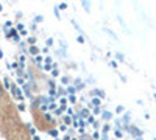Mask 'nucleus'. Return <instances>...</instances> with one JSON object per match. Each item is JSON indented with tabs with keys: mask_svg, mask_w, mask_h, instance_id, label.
<instances>
[{
	"mask_svg": "<svg viewBox=\"0 0 156 140\" xmlns=\"http://www.w3.org/2000/svg\"><path fill=\"white\" fill-rule=\"evenodd\" d=\"M6 135H8V140H28L27 131L23 129L22 123L14 115L9 117L8 128H6Z\"/></svg>",
	"mask_w": 156,
	"mask_h": 140,
	"instance_id": "f257e3e1",
	"label": "nucleus"
},
{
	"mask_svg": "<svg viewBox=\"0 0 156 140\" xmlns=\"http://www.w3.org/2000/svg\"><path fill=\"white\" fill-rule=\"evenodd\" d=\"M34 123L41 131L47 129L48 126H53V120L50 118V115L47 114H41L39 111H34Z\"/></svg>",
	"mask_w": 156,
	"mask_h": 140,
	"instance_id": "f03ea898",
	"label": "nucleus"
},
{
	"mask_svg": "<svg viewBox=\"0 0 156 140\" xmlns=\"http://www.w3.org/2000/svg\"><path fill=\"white\" fill-rule=\"evenodd\" d=\"M5 97H6V92H5V89L0 86V101H3L5 100Z\"/></svg>",
	"mask_w": 156,
	"mask_h": 140,
	"instance_id": "7ed1b4c3",
	"label": "nucleus"
},
{
	"mask_svg": "<svg viewBox=\"0 0 156 140\" xmlns=\"http://www.w3.org/2000/svg\"><path fill=\"white\" fill-rule=\"evenodd\" d=\"M30 52H31L33 55H36V53H37V48H36V47H31V50H30Z\"/></svg>",
	"mask_w": 156,
	"mask_h": 140,
	"instance_id": "20e7f679",
	"label": "nucleus"
}]
</instances>
